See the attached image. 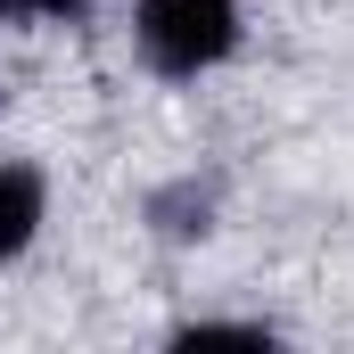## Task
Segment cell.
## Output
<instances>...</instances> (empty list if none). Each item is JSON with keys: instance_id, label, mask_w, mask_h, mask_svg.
<instances>
[{"instance_id": "cell-2", "label": "cell", "mask_w": 354, "mask_h": 354, "mask_svg": "<svg viewBox=\"0 0 354 354\" xmlns=\"http://www.w3.org/2000/svg\"><path fill=\"white\" fill-rule=\"evenodd\" d=\"M41 206H50V189H41V174H33V165H0V264L33 248Z\"/></svg>"}, {"instance_id": "cell-4", "label": "cell", "mask_w": 354, "mask_h": 354, "mask_svg": "<svg viewBox=\"0 0 354 354\" xmlns=\"http://www.w3.org/2000/svg\"><path fill=\"white\" fill-rule=\"evenodd\" d=\"M83 0H0V17H75Z\"/></svg>"}, {"instance_id": "cell-5", "label": "cell", "mask_w": 354, "mask_h": 354, "mask_svg": "<svg viewBox=\"0 0 354 354\" xmlns=\"http://www.w3.org/2000/svg\"><path fill=\"white\" fill-rule=\"evenodd\" d=\"M0 99H8V91H0Z\"/></svg>"}, {"instance_id": "cell-3", "label": "cell", "mask_w": 354, "mask_h": 354, "mask_svg": "<svg viewBox=\"0 0 354 354\" xmlns=\"http://www.w3.org/2000/svg\"><path fill=\"white\" fill-rule=\"evenodd\" d=\"M149 223H157L165 239H206V231H214V189H206V181L157 189V198H149Z\"/></svg>"}, {"instance_id": "cell-1", "label": "cell", "mask_w": 354, "mask_h": 354, "mask_svg": "<svg viewBox=\"0 0 354 354\" xmlns=\"http://www.w3.org/2000/svg\"><path fill=\"white\" fill-rule=\"evenodd\" d=\"M132 33L157 75H206L239 41V0H140Z\"/></svg>"}]
</instances>
